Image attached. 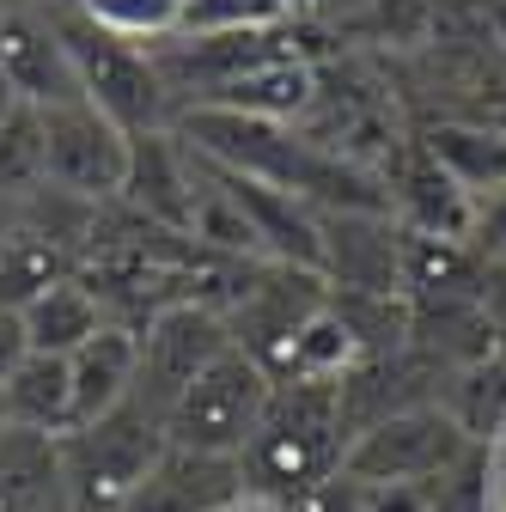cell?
I'll return each mask as SVG.
<instances>
[{
	"instance_id": "obj_1",
	"label": "cell",
	"mask_w": 506,
	"mask_h": 512,
	"mask_svg": "<svg viewBox=\"0 0 506 512\" xmlns=\"http://www.w3.org/2000/svg\"><path fill=\"white\" fill-rule=\"evenodd\" d=\"M348 433H342V384L324 378H281L275 397L250 433V445L238 452L244 470V494L257 506H287L293 494H305L311 482H324L342 470Z\"/></svg>"
},
{
	"instance_id": "obj_2",
	"label": "cell",
	"mask_w": 506,
	"mask_h": 512,
	"mask_svg": "<svg viewBox=\"0 0 506 512\" xmlns=\"http://www.w3.org/2000/svg\"><path fill=\"white\" fill-rule=\"evenodd\" d=\"M165 452V427L141 415L135 403H122L116 415L74 427L68 439H55V476H61V506L68 512H122L147 482L153 458Z\"/></svg>"
},
{
	"instance_id": "obj_3",
	"label": "cell",
	"mask_w": 506,
	"mask_h": 512,
	"mask_svg": "<svg viewBox=\"0 0 506 512\" xmlns=\"http://www.w3.org/2000/svg\"><path fill=\"white\" fill-rule=\"evenodd\" d=\"M49 13H55L61 49L74 61L80 98L98 116H110L122 135H159V128H171V92L141 43H122L98 25H86L74 7H49Z\"/></svg>"
},
{
	"instance_id": "obj_4",
	"label": "cell",
	"mask_w": 506,
	"mask_h": 512,
	"mask_svg": "<svg viewBox=\"0 0 506 512\" xmlns=\"http://www.w3.org/2000/svg\"><path fill=\"white\" fill-rule=\"evenodd\" d=\"M269 397H275V372H263L232 342L220 360H208L196 378L183 384V397L165 415V445L208 452V458H238L250 445V433H257Z\"/></svg>"
},
{
	"instance_id": "obj_5",
	"label": "cell",
	"mask_w": 506,
	"mask_h": 512,
	"mask_svg": "<svg viewBox=\"0 0 506 512\" xmlns=\"http://www.w3.org/2000/svg\"><path fill=\"white\" fill-rule=\"evenodd\" d=\"M470 452V439L452 415L439 409H403L372 421L360 439H348L342 470L366 488H391V482H439L452 476Z\"/></svg>"
},
{
	"instance_id": "obj_6",
	"label": "cell",
	"mask_w": 506,
	"mask_h": 512,
	"mask_svg": "<svg viewBox=\"0 0 506 512\" xmlns=\"http://www.w3.org/2000/svg\"><path fill=\"white\" fill-rule=\"evenodd\" d=\"M43 153H49V189L80 202H116L122 177H129V135L98 116L86 98L43 110Z\"/></svg>"
},
{
	"instance_id": "obj_7",
	"label": "cell",
	"mask_w": 506,
	"mask_h": 512,
	"mask_svg": "<svg viewBox=\"0 0 506 512\" xmlns=\"http://www.w3.org/2000/svg\"><path fill=\"white\" fill-rule=\"evenodd\" d=\"M226 348H232V336H226V324H220L214 311H202V305H165L153 324L141 330V372H135V397L129 403L165 427L171 403L183 397V384L196 378L208 360H220Z\"/></svg>"
},
{
	"instance_id": "obj_8",
	"label": "cell",
	"mask_w": 506,
	"mask_h": 512,
	"mask_svg": "<svg viewBox=\"0 0 506 512\" xmlns=\"http://www.w3.org/2000/svg\"><path fill=\"white\" fill-rule=\"evenodd\" d=\"M0 80H7V92L19 104H31V110L80 104L74 61L61 49L55 13L43 0H0Z\"/></svg>"
},
{
	"instance_id": "obj_9",
	"label": "cell",
	"mask_w": 506,
	"mask_h": 512,
	"mask_svg": "<svg viewBox=\"0 0 506 512\" xmlns=\"http://www.w3.org/2000/svg\"><path fill=\"white\" fill-rule=\"evenodd\" d=\"M141 226L189 238V220H196V171H189V153L171 128L159 135H129V177H122V196Z\"/></svg>"
},
{
	"instance_id": "obj_10",
	"label": "cell",
	"mask_w": 506,
	"mask_h": 512,
	"mask_svg": "<svg viewBox=\"0 0 506 512\" xmlns=\"http://www.w3.org/2000/svg\"><path fill=\"white\" fill-rule=\"evenodd\" d=\"M244 470L238 458H208V452H183V445H165L153 458L147 482L135 488V500L122 512H232L244 506Z\"/></svg>"
},
{
	"instance_id": "obj_11",
	"label": "cell",
	"mask_w": 506,
	"mask_h": 512,
	"mask_svg": "<svg viewBox=\"0 0 506 512\" xmlns=\"http://www.w3.org/2000/svg\"><path fill=\"white\" fill-rule=\"evenodd\" d=\"M135 372H141V336L104 324L80 354H68V384H74V427H92L116 415L135 397Z\"/></svg>"
},
{
	"instance_id": "obj_12",
	"label": "cell",
	"mask_w": 506,
	"mask_h": 512,
	"mask_svg": "<svg viewBox=\"0 0 506 512\" xmlns=\"http://www.w3.org/2000/svg\"><path fill=\"white\" fill-rule=\"evenodd\" d=\"M0 409H7V427L43 433V439H68V433H74L68 360H55V354H25L7 378H0Z\"/></svg>"
},
{
	"instance_id": "obj_13",
	"label": "cell",
	"mask_w": 506,
	"mask_h": 512,
	"mask_svg": "<svg viewBox=\"0 0 506 512\" xmlns=\"http://www.w3.org/2000/svg\"><path fill=\"white\" fill-rule=\"evenodd\" d=\"M311 104H318V74H311V61L281 55V61H269V68L220 86L196 110H232V116H250V122H281V128H293Z\"/></svg>"
},
{
	"instance_id": "obj_14",
	"label": "cell",
	"mask_w": 506,
	"mask_h": 512,
	"mask_svg": "<svg viewBox=\"0 0 506 512\" xmlns=\"http://www.w3.org/2000/svg\"><path fill=\"white\" fill-rule=\"evenodd\" d=\"M19 324H25V354H55V360H68L80 354L98 330H104V299L86 287V281H55L43 287L25 311H19Z\"/></svg>"
},
{
	"instance_id": "obj_15",
	"label": "cell",
	"mask_w": 506,
	"mask_h": 512,
	"mask_svg": "<svg viewBox=\"0 0 506 512\" xmlns=\"http://www.w3.org/2000/svg\"><path fill=\"white\" fill-rule=\"evenodd\" d=\"M427 159L446 171L470 202L506 189V128L500 122H433Z\"/></svg>"
},
{
	"instance_id": "obj_16",
	"label": "cell",
	"mask_w": 506,
	"mask_h": 512,
	"mask_svg": "<svg viewBox=\"0 0 506 512\" xmlns=\"http://www.w3.org/2000/svg\"><path fill=\"white\" fill-rule=\"evenodd\" d=\"M49 189V153H43V110L13 104L0 122V202H31Z\"/></svg>"
},
{
	"instance_id": "obj_17",
	"label": "cell",
	"mask_w": 506,
	"mask_h": 512,
	"mask_svg": "<svg viewBox=\"0 0 506 512\" xmlns=\"http://www.w3.org/2000/svg\"><path fill=\"white\" fill-rule=\"evenodd\" d=\"M354 354H360V342H354V330H348L342 311H305V324L293 330L281 366H287V378H324V384H342V372L354 366Z\"/></svg>"
},
{
	"instance_id": "obj_18",
	"label": "cell",
	"mask_w": 506,
	"mask_h": 512,
	"mask_svg": "<svg viewBox=\"0 0 506 512\" xmlns=\"http://www.w3.org/2000/svg\"><path fill=\"white\" fill-rule=\"evenodd\" d=\"M74 13L86 25L122 37V43H141V49H153L159 37L177 31V13L165 7V0H74Z\"/></svg>"
},
{
	"instance_id": "obj_19",
	"label": "cell",
	"mask_w": 506,
	"mask_h": 512,
	"mask_svg": "<svg viewBox=\"0 0 506 512\" xmlns=\"http://www.w3.org/2000/svg\"><path fill=\"white\" fill-rule=\"evenodd\" d=\"M293 0H189L177 13V31H269L287 25Z\"/></svg>"
},
{
	"instance_id": "obj_20",
	"label": "cell",
	"mask_w": 506,
	"mask_h": 512,
	"mask_svg": "<svg viewBox=\"0 0 506 512\" xmlns=\"http://www.w3.org/2000/svg\"><path fill=\"white\" fill-rule=\"evenodd\" d=\"M281 512H366V482H354L348 470H336L324 482H311L305 494H293Z\"/></svg>"
},
{
	"instance_id": "obj_21",
	"label": "cell",
	"mask_w": 506,
	"mask_h": 512,
	"mask_svg": "<svg viewBox=\"0 0 506 512\" xmlns=\"http://www.w3.org/2000/svg\"><path fill=\"white\" fill-rule=\"evenodd\" d=\"M470 232H482V244L506 263V189H494V196H482V202H476Z\"/></svg>"
},
{
	"instance_id": "obj_22",
	"label": "cell",
	"mask_w": 506,
	"mask_h": 512,
	"mask_svg": "<svg viewBox=\"0 0 506 512\" xmlns=\"http://www.w3.org/2000/svg\"><path fill=\"white\" fill-rule=\"evenodd\" d=\"M13 104H19V98L7 92V80H0V122H7V110H13Z\"/></svg>"
},
{
	"instance_id": "obj_23",
	"label": "cell",
	"mask_w": 506,
	"mask_h": 512,
	"mask_svg": "<svg viewBox=\"0 0 506 512\" xmlns=\"http://www.w3.org/2000/svg\"><path fill=\"white\" fill-rule=\"evenodd\" d=\"M232 512H275V506H257V500H244V506H232Z\"/></svg>"
},
{
	"instance_id": "obj_24",
	"label": "cell",
	"mask_w": 506,
	"mask_h": 512,
	"mask_svg": "<svg viewBox=\"0 0 506 512\" xmlns=\"http://www.w3.org/2000/svg\"><path fill=\"white\" fill-rule=\"evenodd\" d=\"M43 7H74V0H43Z\"/></svg>"
}]
</instances>
